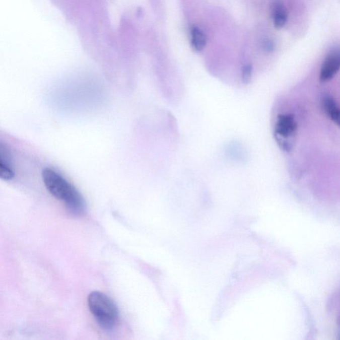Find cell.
I'll return each instance as SVG.
<instances>
[{"instance_id": "obj_9", "label": "cell", "mask_w": 340, "mask_h": 340, "mask_svg": "<svg viewBox=\"0 0 340 340\" xmlns=\"http://www.w3.org/2000/svg\"><path fill=\"white\" fill-rule=\"evenodd\" d=\"M264 49H266L267 51H270V50L273 49V43L268 41L264 43Z\"/></svg>"}, {"instance_id": "obj_3", "label": "cell", "mask_w": 340, "mask_h": 340, "mask_svg": "<svg viewBox=\"0 0 340 340\" xmlns=\"http://www.w3.org/2000/svg\"><path fill=\"white\" fill-rule=\"evenodd\" d=\"M340 70V45L333 47L323 62L320 73L321 82H327L338 73Z\"/></svg>"}, {"instance_id": "obj_4", "label": "cell", "mask_w": 340, "mask_h": 340, "mask_svg": "<svg viewBox=\"0 0 340 340\" xmlns=\"http://www.w3.org/2000/svg\"><path fill=\"white\" fill-rule=\"evenodd\" d=\"M297 128V123L293 115L281 114L278 116L275 126L277 134L285 138L291 137L296 132Z\"/></svg>"}, {"instance_id": "obj_5", "label": "cell", "mask_w": 340, "mask_h": 340, "mask_svg": "<svg viewBox=\"0 0 340 340\" xmlns=\"http://www.w3.org/2000/svg\"><path fill=\"white\" fill-rule=\"evenodd\" d=\"M322 105L329 118L340 128V108L334 99L330 95H325L322 97Z\"/></svg>"}, {"instance_id": "obj_1", "label": "cell", "mask_w": 340, "mask_h": 340, "mask_svg": "<svg viewBox=\"0 0 340 340\" xmlns=\"http://www.w3.org/2000/svg\"><path fill=\"white\" fill-rule=\"evenodd\" d=\"M42 178L48 191L56 199L63 202L71 212L76 215L85 212L86 203L84 198L63 176L55 170L47 168L43 170Z\"/></svg>"}, {"instance_id": "obj_6", "label": "cell", "mask_w": 340, "mask_h": 340, "mask_svg": "<svg viewBox=\"0 0 340 340\" xmlns=\"http://www.w3.org/2000/svg\"><path fill=\"white\" fill-rule=\"evenodd\" d=\"M15 176L13 167L12 166L7 152L3 146L0 147V178L4 180H10Z\"/></svg>"}, {"instance_id": "obj_2", "label": "cell", "mask_w": 340, "mask_h": 340, "mask_svg": "<svg viewBox=\"0 0 340 340\" xmlns=\"http://www.w3.org/2000/svg\"><path fill=\"white\" fill-rule=\"evenodd\" d=\"M87 301L90 311L102 328L111 330L118 324V307L105 294L99 291L92 292Z\"/></svg>"}, {"instance_id": "obj_7", "label": "cell", "mask_w": 340, "mask_h": 340, "mask_svg": "<svg viewBox=\"0 0 340 340\" xmlns=\"http://www.w3.org/2000/svg\"><path fill=\"white\" fill-rule=\"evenodd\" d=\"M273 17L276 28H283L287 24L288 19L287 10L281 2H276L273 4Z\"/></svg>"}, {"instance_id": "obj_8", "label": "cell", "mask_w": 340, "mask_h": 340, "mask_svg": "<svg viewBox=\"0 0 340 340\" xmlns=\"http://www.w3.org/2000/svg\"><path fill=\"white\" fill-rule=\"evenodd\" d=\"M193 47L197 51H201L206 45V37L203 31L200 29L193 27L191 30Z\"/></svg>"}]
</instances>
